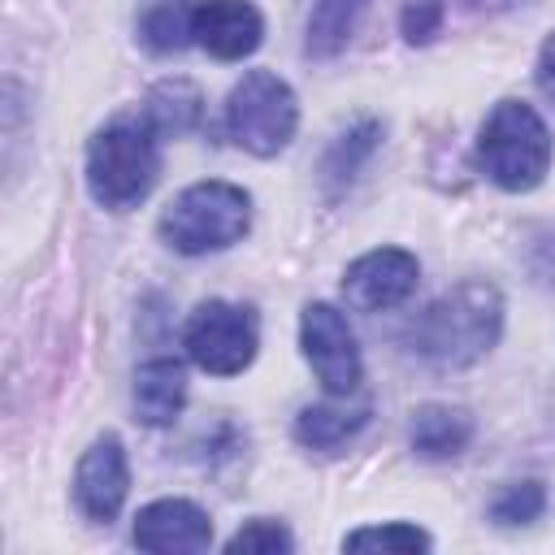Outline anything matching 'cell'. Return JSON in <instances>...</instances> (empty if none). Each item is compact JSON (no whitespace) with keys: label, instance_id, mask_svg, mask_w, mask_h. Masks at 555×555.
Here are the masks:
<instances>
[{"label":"cell","instance_id":"7402d4cb","mask_svg":"<svg viewBox=\"0 0 555 555\" xmlns=\"http://www.w3.org/2000/svg\"><path fill=\"white\" fill-rule=\"evenodd\" d=\"M442 17H447V0H408L403 4V39L408 43H429L438 30H442Z\"/></svg>","mask_w":555,"mask_h":555},{"label":"cell","instance_id":"ba28073f","mask_svg":"<svg viewBox=\"0 0 555 555\" xmlns=\"http://www.w3.org/2000/svg\"><path fill=\"white\" fill-rule=\"evenodd\" d=\"M416 278H421V264L412 251L373 247L343 269V299L356 312H386V308H399L416 291Z\"/></svg>","mask_w":555,"mask_h":555},{"label":"cell","instance_id":"ffe728a7","mask_svg":"<svg viewBox=\"0 0 555 555\" xmlns=\"http://www.w3.org/2000/svg\"><path fill=\"white\" fill-rule=\"evenodd\" d=\"M434 538L408 520H390V525H369V529H351L343 538V551H429Z\"/></svg>","mask_w":555,"mask_h":555},{"label":"cell","instance_id":"7a4b0ae2","mask_svg":"<svg viewBox=\"0 0 555 555\" xmlns=\"http://www.w3.org/2000/svg\"><path fill=\"white\" fill-rule=\"evenodd\" d=\"M160 130L143 113H121L87 143V191L100 208L126 212L156 186Z\"/></svg>","mask_w":555,"mask_h":555},{"label":"cell","instance_id":"7c38bea8","mask_svg":"<svg viewBox=\"0 0 555 555\" xmlns=\"http://www.w3.org/2000/svg\"><path fill=\"white\" fill-rule=\"evenodd\" d=\"M186 403V369L169 356L139 364L134 373V416L143 425H169Z\"/></svg>","mask_w":555,"mask_h":555},{"label":"cell","instance_id":"52a82bcc","mask_svg":"<svg viewBox=\"0 0 555 555\" xmlns=\"http://www.w3.org/2000/svg\"><path fill=\"white\" fill-rule=\"evenodd\" d=\"M299 347H304V360L312 364L317 382L330 390V395H356L360 382H364V364H360V347H356V334L347 325V317L334 308V304H308L299 312Z\"/></svg>","mask_w":555,"mask_h":555},{"label":"cell","instance_id":"e0dca14e","mask_svg":"<svg viewBox=\"0 0 555 555\" xmlns=\"http://www.w3.org/2000/svg\"><path fill=\"white\" fill-rule=\"evenodd\" d=\"M191 22H195V4L191 0H143L139 39L156 56H169V52H182L186 43H195Z\"/></svg>","mask_w":555,"mask_h":555},{"label":"cell","instance_id":"2e32d148","mask_svg":"<svg viewBox=\"0 0 555 555\" xmlns=\"http://www.w3.org/2000/svg\"><path fill=\"white\" fill-rule=\"evenodd\" d=\"M369 421V403L356 408H334V403H312L295 416V438L312 451H338L343 442H351Z\"/></svg>","mask_w":555,"mask_h":555},{"label":"cell","instance_id":"603a6c76","mask_svg":"<svg viewBox=\"0 0 555 555\" xmlns=\"http://www.w3.org/2000/svg\"><path fill=\"white\" fill-rule=\"evenodd\" d=\"M538 87L555 100V30L546 35V43H542V52H538Z\"/></svg>","mask_w":555,"mask_h":555},{"label":"cell","instance_id":"8992f818","mask_svg":"<svg viewBox=\"0 0 555 555\" xmlns=\"http://www.w3.org/2000/svg\"><path fill=\"white\" fill-rule=\"evenodd\" d=\"M182 347L195 369H204L212 377H234L256 360L260 321L247 304L204 299L182 325Z\"/></svg>","mask_w":555,"mask_h":555},{"label":"cell","instance_id":"44dd1931","mask_svg":"<svg viewBox=\"0 0 555 555\" xmlns=\"http://www.w3.org/2000/svg\"><path fill=\"white\" fill-rule=\"evenodd\" d=\"M230 555H286L295 551V538L282 520H269V516H256L247 520L243 529H234V538L225 542Z\"/></svg>","mask_w":555,"mask_h":555},{"label":"cell","instance_id":"6da1fadb","mask_svg":"<svg viewBox=\"0 0 555 555\" xmlns=\"http://www.w3.org/2000/svg\"><path fill=\"white\" fill-rule=\"evenodd\" d=\"M503 334V295L499 286L473 278L442 291L408 330L412 356L434 369H468L494 351Z\"/></svg>","mask_w":555,"mask_h":555},{"label":"cell","instance_id":"3957f363","mask_svg":"<svg viewBox=\"0 0 555 555\" xmlns=\"http://www.w3.org/2000/svg\"><path fill=\"white\" fill-rule=\"evenodd\" d=\"M551 156H555L551 130H546L542 113L525 100H499L490 108V117L481 121L477 147H473L477 169L499 191H512V195L542 186V178L551 169Z\"/></svg>","mask_w":555,"mask_h":555},{"label":"cell","instance_id":"4fadbf2b","mask_svg":"<svg viewBox=\"0 0 555 555\" xmlns=\"http://www.w3.org/2000/svg\"><path fill=\"white\" fill-rule=\"evenodd\" d=\"M473 412L455 403H421L412 412V451L421 460H451L473 442Z\"/></svg>","mask_w":555,"mask_h":555},{"label":"cell","instance_id":"30bf717a","mask_svg":"<svg viewBox=\"0 0 555 555\" xmlns=\"http://www.w3.org/2000/svg\"><path fill=\"white\" fill-rule=\"evenodd\" d=\"M134 546L152 555H195L212 546V520L191 499H156L134 516Z\"/></svg>","mask_w":555,"mask_h":555},{"label":"cell","instance_id":"9a60e30c","mask_svg":"<svg viewBox=\"0 0 555 555\" xmlns=\"http://www.w3.org/2000/svg\"><path fill=\"white\" fill-rule=\"evenodd\" d=\"M139 113H143L160 134H186V130H195V121H199V113H204V95H199V87L186 82V78H160V82L147 91V100H143Z\"/></svg>","mask_w":555,"mask_h":555},{"label":"cell","instance_id":"9c48e42d","mask_svg":"<svg viewBox=\"0 0 555 555\" xmlns=\"http://www.w3.org/2000/svg\"><path fill=\"white\" fill-rule=\"evenodd\" d=\"M130 494V464L117 434H100L74 468V503L91 525H113Z\"/></svg>","mask_w":555,"mask_h":555},{"label":"cell","instance_id":"8fae6325","mask_svg":"<svg viewBox=\"0 0 555 555\" xmlns=\"http://www.w3.org/2000/svg\"><path fill=\"white\" fill-rule=\"evenodd\" d=\"M191 35L208 56L243 61L264 43V17L251 0H199Z\"/></svg>","mask_w":555,"mask_h":555},{"label":"cell","instance_id":"5b68a950","mask_svg":"<svg viewBox=\"0 0 555 555\" xmlns=\"http://www.w3.org/2000/svg\"><path fill=\"white\" fill-rule=\"evenodd\" d=\"M299 126V100L286 78L269 69H251L234 82L225 100V130L251 156H278Z\"/></svg>","mask_w":555,"mask_h":555},{"label":"cell","instance_id":"5bb4252c","mask_svg":"<svg viewBox=\"0 0 555 555\" xmlns=\"http://www.w3.org/2000/svg\"><path fill=\"white\" fill-rule=\"evenodd\" d=\"M364 9H369V0H317L312 13H308L304 56H312V61H334V56L351 43V35H356Z\"/></svg>","mask_w":555,"mask_h":555},{"label":"cell","instance_id":"ac0fdd59","mask_svg":"<svg viewBox=\"0 0 555 555\" xmlns=\"http://www.w3.org/2000/svg\"><path fill=\"white\" fill-rule=\"evenodd\" d=\"M377 143H382V121L364 117V121L347 126V130L334 139V147L325 152V160H321L325 186H330V191H343V186L364 169V160L377 152Z\"/></svg>","mask_w":555,"mask_h":555},{"label":"cell","instance_id":"277c9868","mask_svg":"<svg viewBox=\"0 0 555 555\" xmlns=\"http://www.w3.org/2000/svg\"><path fill=\"white\" fill-rule=\"evenodd\" d=\"M156 230L182 256H208V251L234 247L251 230V195L221 178L195 182L169 199Z\"/></svg>","mask_w":555,"mask_h":555},{"label":"cell","instance_id":"d6986e66","mask_svg":"<svg viewBox=\"0 0 555 555\" xmlns=\"http://www.w3.org/2000/svg\"><path fill=\"white\" fill-rule=\"evenodd\" d=\"M542 512H546V486L533 481V477H525V481H507V486L490 499V520L503 525V529L533 525Z\"/></svg>","mask_w":555,"mask_h":555}]
</instances>
